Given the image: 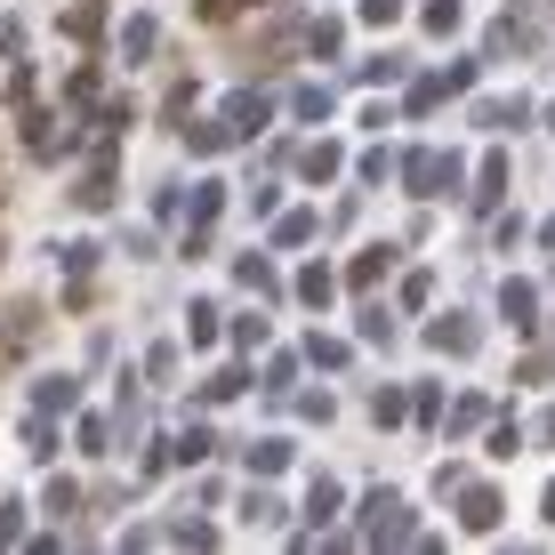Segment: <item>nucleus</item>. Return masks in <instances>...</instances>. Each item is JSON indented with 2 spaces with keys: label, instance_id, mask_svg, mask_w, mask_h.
Masks as SVG:
<instances>
[{
  "label": "nucleus",
  "instance_id": "nucleus-27",
  "mask_svg": "<svg viewBox=\"0 0 555 555\" xmlns=\"http://www.w3.org/2000/svg\"><path fill=\"white\" fill-rule=\"evenodd\" d=\"M331 105H338V98H331L322 81H306V89H298V121H331Z\"/></svg>",
  "mask_w": 555,
  "mask_h": 555
},
{
  "label": "nucleus",
  "instance_id": "nucleus-33",
  "mask_svg": "<svg viewBox=\"0 0 555 555\" xmlns=\"http://www.w3.org/2000/svg\"><path fill=\"white\" fill-rule=\"evenodd\" d=\"M194 9H202V25H234V16L258 9V0H194Z\"/></svg>",
  "mask_w": 555,
  "mask_h": 555
},
{
  "label": "nucleus",
  "instance_id": "nucleus-29",
  "mask_svg": "<svg viewBox=\"0 0 555 555\" xmlns=\"http://www.w3.org/2000/svg\"><path fill=\"white\" fill-rule=\"evenodd\" d=\"M153 41H162V33H153V16H129V25H121V56H145Z\"/></svg>",
  "mask_w": 555,
  "mask_h": 555
},
{
  "label": "nucleus",
  "instance_id": "nucleus-43",
  "mask_svg": "<svg viewBox=\"0 0 555 555\" xmlns=\"http://www.w3.org/2000/svg\"><path fill=\"white\" fill-rule=\"evenodd\" d=\"M540 515H547V524H555V483H547V500H540Z\"/></svg>",
  "mask_w": 555,
  "mask_h": 555
},
{
  "label": "nucleus",
  "instance_id": "nucleus-3",
  "mask_svg": "<svg viewBox=\"0 0 555 555\" xmlns=\"http://www.w3.org/2000/svg\"><path fill=\"white\" fill-rule=\"evenodd\" d=\"M500 491H491V483H467V475H459V524H467L475 531V540H491V531H500Z\"/></svg>",
  "mask_w": 555,
  "mask_h": 555
},
{
  "label": "nucleus",
  "instance_id": "nucleus-21",
  "mask_svg": "<svg viewBox=\"0 0 555 555\" xmlns=\"http://www.w3.org/2000/svg\"><path fill=\"white\" fill-rule=\"evenodd\" d=\"M483 418H491V403H483V395H467V403H451V418H443V427H451V435H475Z\"/></svg>",
  "mask_w": 555,
  "mask_h": 555
},
{
  "label": "nucleus",
  "instance_id": "nucleus-30",
  "mask_svg": "<svg viewBox=\"0 0 555 555\" xmlns=\"http://www.w3.org/2000/svg\"><path fill=\"white\" fill-rule=\"evenodd\" d=\"M185 145H194V153H225L234 138H225V121H194V129H185Z\"/></svg>",
  "mask_w": 555,
  "mask_h": 555
},
{
  "label": "nucleus",
  "instance_id": "nucleus-7",
  "mask_svg": "<svg viewBox=\"0 0 555 555\" xmlns=\"http://www.w3.org/2000/svg\"><path fill=\"white\" fill-rule=\"evenodd\" d=\"M475 209H500L507 202V153H483V169H475Z\"/></svg>",
  "mask_w": 555,
  "mask_h": 555
},
{
  "label": "nucleus",
  "instance_id": "nucleus-31",
  "mask_svg": "<svg viewBox=\"0 0 555 555\" xmlns=\"http://www.w3.org/2000/svg\"><path fill=\"white\" fill-rule=\"evenodd\" d=\"M242 387H250V371H218V378H209V387H202V403H234Z\"/></svg>",
  "mask_w": 555,
  "mask_h": 555
},
{
  "label": "nucleus",
  "instance_id": "nucleus-2",
  "mask_svg": "<svg viewBox=\"0 0 555 555\" xmlns=\"http://www.w3.org/2000/svg\"><path fill=\"white\" fill-rule=\"evenodd\" d=\"M403 500H395V491H371V500H362V540L371 547H403L411 540V524H403Z\"/></svg>",
  "mask_w": 555,
  "mask_h": 555
},
{
  "label": "nucleus",
  "instance_id": "nucleus-16",
  "mask_svg": "<svg viewBox=\"0 0 555 555\" xmlns=\"http://www.w3.org/2000/svg\"><path fill=\"white\" fill-rule=\"evenodd\" d=\"M338 507H347V491H338V483H331V475H314V491H306V515H314V531H322V524H331V515H338Z\"/></svg>",
  "mask_w": 555,
  "mask_h": 555
},
{
  "label": "nucleus",
  "instance_id": "nucleus-19",
  "mask_svg": "<svg viewBox=\"0 0 555 555\" xmlns=\"http://www.w3.org/2000/svg\"><path fill=\"white\" fill-rule=\"evenodd\" d=\"M338 41H347L338 16H314V25H306V49H314V56H338Z\"/></svg>",
  "mask_w": 555,
  "mask_h": 555
},
{
  "label": "nucleus",
  "instance_id": "nucleus-24",
  "mask_svg": "<svg viewBox=\"0 0 555 555\" xmlns=\"http://www.w3.org/2000/svg\"><path fill=\"white\" fill-rule=\"evenodd\" d=\"M274 242H282V250H298V242H314V209H291V218L274 225Z\"/></svg>",
  "mask_w": 555,
  "mask_h": 555
},
{
  "label": "nucleus",
  "instance_id": "nucleus-14",
  "mask_svg": "<svg viewBox=\"0 0 555 555\" xmlns=\"http://www.w3.org/2000/svg\"><path fill=\"white\" fill-rule=\"evenodd\" d=\"M234 274H242V291H258V298H282V274H274V266H266L258 250H250V258H234Z\"/></svg>",
  "mask_w": 555,
  "mask_h": 555
},
{
  "label": "nucleus",
  "instance_id": "nucleus-5",
  "mask_svg": "<svg viewBox=\"0 0 555 555\" xmlns=\"http://www.w3.org/2000/svg\"><path fill=\"white\" fill-rule=\"evenodd\" d=\"M459 89H475V65H443V73H427V81H411V113H435L443 98H459Z\"/></svg>",
  "mask_w": 555,
  "mask_h": 555
},
{
  "label": "nucleus",
  "instance_id": "nucleus-32",
  "mask_svg": "<svg viewBox=\"0 0 555 555\" xmlns=\"http://www.w3.org/2000/svg\"><path fill=\"white\" fill-rule=\"evenodd\" d=\"M306 354H314V362H322V371H338V362H347L354 347H347V338H322V331H314V338H306Z\"/></svg>",
  "mask_w": 555,
  "mask_h": 555
},
{
  "label": "nucleus",
  "instance_id": "nucleus-20",
  "mask_svg": "<svg viewBox=\"0 0 555 555\" xmlns=\"http://www.w3.org/2000/svg\"><path fill=\"white\" fill-rule=\"evenodd\" d=\"M81 403V378H41V411L56 418V411H73Z\"/></svg>",
  "mask_w": 555,
  "mask_h": 555
},
{
  "label": "nucleus",
  "instance_id": "nucleus-40",
  "mask_svg": "<svg viewBox=\"0 0 555 555\" xmlns=\"http://www.w3.org/2000/svg\"><path fill=\"white\" fill-rule=\"evenodd\" d=\"M403 16V0H362V25H395Z\"/></svg>",
  "mask_w": 555,
  "mask_h": 555
},
{
  "label": "nucleus",
  "instance_id": "nucleus-44",
  "mask_svg": "<svg viewBox=\"0 0 555 555\" xmlns=\"http://www.w3.org/2000/svg\"><path fill=\"white\" fill-rule=\"evenodd\" d=\"M9 49H16V33H0V56H9Z\"/></svg>",
  "mask_w": 555,
  "mask_h": 555
},
{
  "label": "nucleus",
  "instance_id": "nucleus-9",
  "mask_svg": "<svg viewBox=\"0 0 555 555\" xmlns=\"http://www.w3.org/2000/svg\"><path fill=\"white\" fill-rule=\"evenodd\" d=\"M500 314L515 322V331H540V291H531V282H507V291H500Z\"/></svg>",
  "mask_w": 555,
  "mask_h": 555
},
{
  "label": "nucleus",
  "instance_id": "nucleus-34",
  "mask_svg": "<svg viewBox=\"0 0 555 555\" xmlns=\"http://www.w3.org/2000/svg\"><path fill=\"white\" fill-rule=\"evenodd\" d=\"M25 451H33V459H56V427H49V411L25 427Z\"/></svg>",
  "mask_w": 555,
  "mask_h": 555
},
{
  "label": "nucleus",
  "instance_id": "nucleus-4",
  "mask_svg": "<svg viewBox=\"0 0 555 555\" xmlns=\"http://www.w3.org/2000/svg\"><path fill=\"white\" fill-rule=\"evenodd\" d=\"M113 145H121V129H105V138H98V162H89L81 185H73V202H81V209H105L113 202Z\"/></svg>",
  "mask_w": 555,
  "mask_h": 555
},
{
  "label": "nucleus",
  "instance_id": "nucleus-10",
  "mask_svg": "<svg viewBox=\"0 0 555 555\" xmlns=\"http://www.w3.org/2000/svg\"><path fill=\"white\" fill-rule=\"evenodd\" d=\"M65 33H73L81 49H98V33H105V0H73V9H65Z\"/></svg>",
  "mask_w": 555,
  "mask_h": 555
},
{
  "label": "nucleus",
  "instance_id": "nucleus-22",
  "mask_svg": "<svg viewBox=\"0 0 555 555\" xmlns=\"http://www.w3.org/2000/svg\"><path fill=\"white\" fill-rule=\"evenodd\" d=\"M209 451H218V443H209V427H185L178 443H169V459H185V467H202Z\"/></svg>",
  "mask_w": 555,
  "mask_h": 555
},
{
  "label": "nucleus",
  "instance_id": "nucleus-13",
  "mask_svg": "<svg viewBox=\"0 0 555 555\" xmlns=\"http://www.w3.org/2000/svg\"><path fill=\"white\" fill-rule=\"evenodd\" d=\"M387 266H395V250L378 242V250H362V258L347 266V282H354V291H378V282H387Z\"/></svg>",
  "mask_w": 555,
  "mask_h": 555
},
{
  "label": "nucleus",
  "instance_id": "nucleus-12",
  "mask_svg": "<svg viewBox=\"0 0 555 555\" xmlns=\"http://www.w3.org/2000/svg\"><path fill=\"white\" fill-rule=\"evenodd\" d=\"M242 459H250V475H282L291 467V443H282V435H258V443H242Z\"/></svg>",
  "mask_w": 555,
  "mask_h": 555
},
{
  "label": "nucleus",
  "instance_id": "nucleus-15",
  "mask_svg": "<svg viewBox=\"0 0 555 555\" xmlns=\"http://www.w3.org/2000/svg\"><path fill=\"white\" fill-rule=\"evenodd\" d=\"M298 169H306V178L322 185V178H338V169H347V153H338L331 138H322V145H306V153H298Z\"/></svg>",
  "mask_w": 555,
  "mask_h": 555
},
{
  "label": "nucleus",
  "instance_id": "nucleus-18",
  "mask_svg": "<svg viewBox=\"0 0 555 555\" xmlns=\"http://www.w3.org/2000/svg\"><path fill=\"white\" fill-rule=\"evenodd\" d=\"M475 121H483V129H524V121H531V105H524V98H491L483 113H475Z\"/></svg>",
  "mask_w": 555,
  "mask_h": 555
},
{
  "label": "nucleus",
  "instance_id": "nucleus-28",
  "mask_svg": "<svg viewBox=\"0 0 555 555\" xmlns=\"http://www.w3.org/2000/svg\"><path fill=\"white\" fill-rule=\"evenodd\" d=\"M371 418H378V427H395V418H411V395L378 387V395H371Z\"/></svg>",
  "mask_w": 555,
  "mask_h": 555
},
{
  "label": "nucleus",
  "instance_id": "nucleus-37",
  "mask_svg": "<svg viewBox=\"0 0 555 555\" xmlns=\"http://www.w3.org/2000/svg\"><path fill=\"white\" fill-rule=\"evenodd\" d=\"M234 347H242V354H258V347H266V322H258V314H242V322H234Z\"/></svg>",
  "mask_w": 555,
  "mask_h": 555
},
{
  "label": "nucleus",
  "instance_id": "nucleus-36",
  "mask_svg": "<svg viewBox=\"0 0 555 555\" xmlns=\"http://www.w3.org/2000/svg\"><path fill=\"white\" fill-rule=\"evenodd\" d=\"M411 418H418V427H443V403H435V387L411 395Z\"/></svg>",
  "mask_w": 555,
  "mask_h": 555
},
{
  "label": "nucleus",
  "instance_id": "nucleus-17",
  "mask_svg": "<svg viewBox=\"0 0 555 555\" xmlns=\"http://www.w3.org/2000/svg\"><path fill=\"white\" fill-rule=\"evenodd\" d=\"M218 209H225V185H218V178L194 185V225H185V234H209V225H218Z\"/></svg>",
  "mask_w": 555,
  "mask_h": 555
},
{
  "label": "nucleus",
  "instance_id": "nucleus-25",
  "mask_svg": "<svg viewBox=\"0 0 555 555\" xmlns=\"http://www.w3.org/2000/svg\"><path fill=\"white\" fill-rule=\"evenodd\" d=\"M331 291H338L331 266H306V274H298V298H306V306H331Z\"/></svg>",
  "mask_w": 555,
  "mask_h": 555
},
{
  "label": "nucleus",
  "instance_id": "nucleus-42",
  "mask_svg": "<svg viewBox=\"0 0 555 555\" xmlns=\"http://www.w3.org/2000/svg\"><path fill=\"white\" fill-rule=\"evenodd\" d=\"M16 515H25V507H0V547H16V540H25V524H16Z\"/></svg>",
  "mask_w": 555,
  "mask_h": 555
},
{
  "label": "nucleus",
  "instance_id": "nucleus-39",
  "mask_svg": "<svg viewBox=\"0 0 555 555\" xmlns=\"http://www.w3.org/2000/svg\"><path fill=\"white\" fill-rule=\"evenodd\" d=\"M73 507H81V491H73L65 475H56V483H49V515H73Z\"/></svg>",
  "mask_w": 555,
  "mask_h": 555
},
{
  "label": "nucleus",
  "instance_id": "nucleus-1",
  "mask_svg": "<svg viewBox=\"0 0 555 555\" xmlns=\"http://www.w3.org/2000/svg\"><path fill=\"white\" fill-rule=\"evenodd\" d=\"M403 185L418 202H435V194H459V153H443V145H418L411 162H403Z\"/></svg>",
  "mask_w": 555,
  "mask_h": 555
},
{
  "label": "nucleus",
  "instance_id": "nucleus-35",
  "mask_svg": "<svg viewBox=\"0 0 555 555\" xmlns=\"http://www.w3.org/2000/svg\"><path fill=\"white\" fill-rule=\"evenodd\" d=\"M242 515H250V524H282V500H274V491H250V500H242Z\"/></svg>",
  "mask_w": 555,
  "mask_h": 555
},
{
  "label": "nucleus",
  "instance_id": "nucleus-6",
  "mask_svg": "<svg viewBox=\"0 0 555 555\" xmlns=\"http://www.w3.org/2000/svg\"><path fill=\"white\" fill-rule=\"evenodd\" d=\"M266 121H274V98H266V89H234V105H225V138H258Z\"/></svg>",
  "mask_w": 555,
  "mask_h": 555
},
{
  "label": "nucleus",
  "instance_id": "nucleus-38",
  "mask_svg": "<svg viewBox=\"0 0 555 555\" xmlns=\"http://www.w3.org/2000/svg\"><path fill=\"white\" fill-rule=\"evenodd\" d=\"M427 33H459V0H427Z\"/></svg>",
  "mask_w": 555,
  "mask_h": 555
},
{
  "label": "nucleus",
  "instance_id": "nucleus-8",
  "mask_svg": "<svg viewBox=\"0 0 555 555\" xmlns=\"http://www.w3.org/2000/svg\"><path fill=\"white\" fill-rule=\"evenodd\" d=\"M427 347H435V354H475V322H467V314L427 322Z\"/></svg>",
  "mask_w": 555,
  "mask_h": 555
},
{
  "label": "nucleus",
  "instance_id": "nucleus-11",
  "mask_svg": "<svg viewBox=\"0 0 555 555\" xmlns=\"http://www.w3.org/2000/svg\"><path fill=\"white\" fill-rule=\"evenodd\" d=\"M33 338H41V306H33V298H16V306H9V347H0V354H25Z\"/></svg>",
  "mask_w": 555,
  "mask_h": 555
},
{
  "label": "nucleus",
  "instance_id": "nucleus-23",
  "mask_svg": "<svg viewBox=\"0 0 555 555\" xmlns=\"http://www.w3.org/2000/svg\"><path fill=\"white\" fill-rule=\"evenodd\" d=\"M65 105H98V65H73L65 73Z\"/></svg>",
  "mask_w": 555,
  "mask_h": 555
},
{
  "label": "nucleus",
  "instance_id": "nucleus-26",
  "mask_svg": "<svg viewBox=\"0 0 555 555\" xmlns=\"http://www.w3.org/2000/svg\"><path fill=\"white\" fill-rule=\"evenodd\" d=\"M185 338H194V347H218V306L194 298V314H185Z\"/></svg>",
  "mask_w": 555,
  "mask_h": 555
},
{
  "label": "nucleus",
  "instance_id": "nucleus-41",
  "mask_svg": "<svg viewBox=\"0 0 555 555\" xmlns=\"http://www.w3.org/2000/svg\"><path fill=\"white\" fill-rule=\"evenodd\" d=\"M435 298V274H403V306H427Z\"/></svg>",
  "mask_w": 555,
  "mask_h": 555
}]
</instances>
